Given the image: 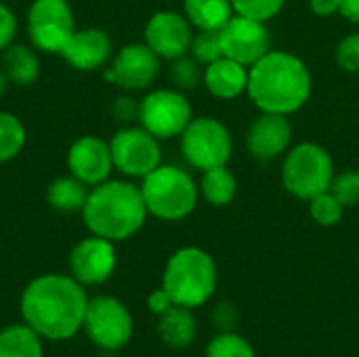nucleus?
<instances>
[{
  "label": "nucleus",
  "instance_id": "f257e3e1",
  "mask_svg": "<svg viewBox=\"0 0 359 357\" xmlns=\"http://www.w3.org/2000/svg\"><path fill=\"white\" fill-rule=\"evenodd\" d=\"M86 305L84 286L61 274L32 280L21 295L23 322L48 341L72 339L84 324Z\"/></svg>",
  "mask_w": 359,
  "mask_h": 357
},
{
  "label": "nucleus",
  "instance_id": "f03ea898",
  "mask_svg": "<svg viewBox=\"0 0 359 357\" xmlns=\"http://www.w3.org/2000/svg\"><path fill=\"white\" fill-rule=\"evenodd\" d=\"M246 93L261 112L294 114L311 97L309 67L292 53L269 50L248 67Z\"/></svg>",
  "mask_w": 359,
  "mask_h": 357
},
{
  "label": "nucleus",
  "instance_id": "7ed1b4c3",
  "mask_svg": "<svg viewBox=\"0 0 359 357\" xmlns=\"http://www.w3.org/2000/svg\"><path fill=\"white\" fill-rule=\"evenodd\" d=\"M147 206L141 187L128 181H103L90 187L82 219L93 236L109 242L133 238L147 221Z\"/></svg>",
  "mask_w": 359,
  "mask_h": 357
},
{
  "label": "nucleus",
  "instance_id": "20e7f679",
  "mask_svg": "<svg viewBox=\"0 0 359 357\" xmlns=\"http://www.w3.org/2000/svg\"><path fill=\"white\" fill-rule=\"evenodd\" d=\"M217 278L215 259L202 248L185 246L168 259L162 288L170 295L175 305L194 309L202 307L215 295Z\"/></svg>",
  "mask_w": 359,
  "mask_h": 357
},
{
  "label": "nucleus",
  "instance_id": "39448f33",
  "mask_svg": "<svg viewBox=\"0 0 359 357\" xmlns=\"http://www.w3.org/2000/svg\"><path fill=\"white\" fill-rule=\"evenodd\" d=\"M141 194L151 217L162 221H181L196 210L200 187L183 168L160 164L143 177Z\"/></svg>",
  "mask_w": 359,
  "mask_h": 357
},
{
  "label": "nucleus",
  "instance_id": "423d86ee",
  "mask_svg": "<svg viewBox=\"0 0 359 357\" xmlns=\"http://www.w3.org/2000/svg\"><path fill=\"white\" fill-rule=\"evenodd\" d=\"M334 179V162L318 143H299L286 151L282 166V183L288 194L311 200L324 191H330Z\"/></svg>",
  "mask_w": 359,
  "mask_h": 357
},
{
  "label": "nucleus",
  "instance_id": "0eeeda50",
  "mask_svg": "<svg viewBox=\"0 0 359 357\" xmlns=\"http://www.w3.org/2000/svg\"><path fill=\"white\" fill-rule=\"evenodd\" d=\"M183 158L198 170H210L225 166L233 151V139L229 128L210 116L194 118L181 133Z\"/></svg>",
  "mask_w": 359,
  "mask_h": 357
},
{
  "label": "nucleus",
  "instance_id": "6e6552de",
  "mask_svg": "<svg viewBox=\"0 0 359 357\" xmlns=\"http://www.w3.org/2000/svg\"><path fill=\"white\" fill-rule=\"evenodd\" d=\"M191 103L177 88H158L139 103V122L158 139L181 137L191 122Z\"/></svg>",
  "mask_w": 359,
  "mask_h": 357
},
{
  "label": "nucleus",
  "instance_id": "1a4fd4ad",
  "mask_svg": "<svg viewBox=\"0 0 359 357\" xmlns=\"http://www.w3.org/2000/svg\"><path fill=\"white\" fill-rule=\"evenodd\" d=\"M76 32L74 11L67 0H34L27 11V36L34 48L61 55Z\"/></svg>",
  "mask_w": 359,
  "mask_h": 357
},
{
  "label": "nucleus",
  "instance_id": "9d476101",
  "mask_svg": "<svg viewBox=\"0 0 359 357\" xmlns=\"http://www.w3.org/2000/svg\"><path fill=\"white\" fill-rule=\"evenodd\" d=\"M109 149H111L114 168H118L126 177L143 179L162 164L160 139L154 137L143 126L120 128L111 137Z\"/></svg>",
  "mask_w": 359,
  "mask_h": 357
},
{
  "label": "nucleus",
  "instance_id": "9b49d317",
  "mask_svg": "<svg viewBox=\"0 0 359 357\" xmlns=\"http://www.w3.org/2000/svg\"><path fill=\"white\" fill-rule=\"evenodd\" d=\"M82 328L101 349H120L133 337V318L116 297L101 295L88 301Z\"/></svg>",
  "mask_w": 359,
  "mask_h": 357
},
{
  "label": "nucleus",
  "instance_id": "f8f14e48",
  "mask_svg": "<svg viewBox=\"0 0 359 357\" xmlns=\"http://www.w3.org/2000/svg\"><path fill=\"white\" fill-rule=\"evenodd\" d=\"M223 57H229L246 67L255 65L261 57L271 50V36L265 21L233 15L219 32Z\"/></svg>",
  "mask_w": 359,
  "mask_h": 357
},
{
  "label": "nucleus",
  "instance_id": "ddd939ff",
  "mask_svg": "<svg viewBox=\"0 0 359 357\" xmlns=\"http://www.w3.org/2000/svg\"><path fill=\"white\" fill-rule=\"evenodd\" d=\"M160 61L162 59L145 42H133L116 53L103 76L122 90H145L158 78Z\"/></svg>",
  "mask_w": 359,
  "mask_h": 357
},
{
  "label": "nucleus",
  "instance_id": "4468645a",
  "mask_svg": "<svg viewBox=\"0 0 359 357\" xmlns=\"http://www.w3.org/2000/svg\"><path fill=\"white\" fill-rule=\"evenodd\" d=\"M116 248L114 242L90 236L80 240L69 252V271L72 278L82 286H97L111 278L116 271Z\"/></svg>",
  "mask_w": 359,
  "mask_h": 357
},
{
  "label": "nucleus",
  "instance_id": "2eb2a0df",
  "mask_svg": "<svg viewBox=\"0 0 359 357\" xmlns=\"http://www.w3.org/2000/svg\"><path fill=\"white\" fill-rule=\"evenodd\" d=\"M145 44L160 59H177L189 53L191 48V23L185 15L175 11H158L149 17L145 25Z\"/></svg>",
  "mask_w": 359,
  "mask_h": 357
},
{
  "label": "nucleus",
  "instance_id": "dca6fc26",
  "mask_svg": "<svg viewBox=\"0 0 359 357\" xmlns=\"http://www.w3.org/2000/svg\"><path fill=\"white\" fill-rule=\"evenodd\" d=\"M67 168H69V175H74L88 187H95L107 181L114 170L109 143L95 135L78 137L69 145Z\"/></svg>",
  "mask_w": 359,
  "mask_h": 357
},
{
  "label": "nucleus",
  "instance_id": "f3484780",
  "mask_svg": "<svg viewBox=\"0 0 359 357\" xmlns=\"http://www.w3.org/2000/svg\"><path fill=\"white\" fill-rule=\"evenodd\" d=\"M292 141V124L284 114L263 112L252 120L246 133V147L252 158L261 162H271L284 156Z\"/></svg>",
  "mask_w": 359,
  "mask_h": 357
},
{
  "label": "nucleus",
  "instance_id": "a211bd4d",
  "mask_svg": "<svg viewBox=\"0 0 359 357\" xmlns=\"http://www.w3.org/2000/svg\"><path fill=\"white\" fill-rule=\"evenodd\" d=\"M111 53L114 44L105 29L84 27L72 34L61 50V57L80 72H95L111 59Z\"/></svg>",
  "mask_w": 359,
  "mask_h": 357
},
{
  "label": "nucleus",
  "instance_id": "6ab92c4d",
  "mask_svg": "<svg viewBox=\"0 0 359 357\" xmlns=\"http://www.w3.org/2000/svg\"><path fill=\"white\" fill-rule=\"evenodd\" d=\"M204 86L219 99H236L248 90V67L221 57L204 67Z\"/></svg>",
  "mask_w": 359,
  "mask_h": 357
},
{
  "label": "nucleus",
  "instance_id": "aec40b11",
  "mask_svg": "<svg viewBox=\"0 0 359 357\" xmlns=\"http://www.w3.org/2000/svg\"><path fill=\"white\" fill-rule=\"evenodd\" d=\"M158 335L162 339L164 345H168L170 349H187L196 337H198V322L191 316V311L187 307L181 305H172L166 314L160 316L158 322Z\"/></svg>",
  "mask_w": 359,
  "mask_h": 357
},
{
  "label": "nucleus",
  "instance_id": "412c9836",
  "mask_svg": "<svg viewBox=\"0 0 359 357\" xmlns=\"http://www.w3.org/2000/svg\"><path fill=\"white\" fill-rule=\"evenodd\" d=\"M185 17L200 32H221L236 15L231 0H185Z\"/></svg>",
  "mask_w": 359,
  "mask_h": 357
},
{
  "label": "nucleus",
  "instance_id": "4be33fe9",
  "mask_svg": "<svg viewBox=\"0 0 359 357\" xmlns=\"http://www.w3.org/2000/svg\"><path fill=\"white\" fill-rule=\"evenodd\" d=\"M2 72L6 74L8 82L17 86H29L40 76V59L34 48L13 42L6 50H2Z\"/></svg>",
  "mask_w": 359,
  "mask_h": 357
},
{
  "label": "nucleus",
  "instance_id": "5701e85b",
  "mask_svg": "<svg viewBox=\"0 0 359 357\" xmlns=\"http://www.w3.org/2000/svg\"><path fill=\"white\" fill-rule=\"evenodd\" d=\"M88 191V185H84L74 175L57 177L46 189V202L59 213H82Z\"/></svg>",
  "mask_w": 359,
  "mask_h": 357
},
{
  "label": "nucleus",
  "instance_id": "b1692460",
  "mask_svg": "<svg viewBox=\"0 0 359 357\" xmlns=\"http://www.w3.org/2000/svg\"><path fill=\"white\" fill-rule=\"evenodd\" d=\"M40 335L27 324H15L0 330V357H42Z\"/></svg>",
  "mask_w": 359,
  "mask_h": 357
},
{
  "label": "nucleus",
  "instance_id": "393cba45",
  "mask_svg": "<svg viewBox=\"0 0 359 357\" xmlns=\"http://www.w3.org/2000/svg\"><path fill=\"white\" fill-rule=\"evenodd\" d=\"M200 191L204 196V200L212 206H227L233 202L236 194H238V179L236 175L225 166H217L210 170H204L202 183H200Z\"/></svg>",
  "mask_w": 359,
  "mask_h": 357
},
{
  "label": "nucleus",
  "instance_id": "a878e982",
  "mask_svg": "<svg viewBox=\"0 0 359 357\" xmlns=\"http://www.w3.org/2000/svg\"><path fill=\"white\" fill-rule=\"evenodd\" d=\"M25 139L23 122L11 112H0V164L15 160L25 147Z\"/></svg>",
  "mask_w": 359,
  "mask_h": 357
},
{
  "label": "nucleus",
  "instance_id": "bb28decb",
  "mask_svg": "<svg viewBox=\"0 0 359 357\" xmlns=\"http://www.w3.org/2000/svg\"><path fill=\"white\" fill-rule=\"evenodd\" d=\"M200 65H202L200 61L187 55L172 59L170 80L177 86V90H194L200 86V82H204V69Z\"/></svg>",
  "mask_w": 359,
  "mask_h": 357
},
{
  "label": "nucleus",
  "instance_id": "cd10ccee",
  "mask_svg": "<svg viewBox=\"0 0 359 357\" xmlns=\"http://www.w3.org/2000/svg\"><path fill=\"white\" fill-rule=\"evenodd\" d=\"M206 357H255L252 345L233 332H221L206 349Z\"/></svg>",
  "mask_w": 359,
  "mask_h": 357
},
{
  "label": "nucleus",
  "instance_id": "c85d7f7f",
  "mask_svg": "<svg viewBox=\"0 0 359 357\" xmlns=\"http://www.w3.org/2000/svg\"><path fill=\"white\" fill-rule=\"evenodd\" d=\"M309 213H311V217H313V221L318 225L332 227L343 219L345 206L330 191H324V194L309 200Z\"/></svg>",
  "mask_w": 359,
  "mask_h": 357
},
{
  "label": "nucleus",
  "instance_id": "c756f323",
  "mask_svg": "<svg viewBox=\"0 0 359 357\" xmlns=\"http://www.w3.org/2000/svg\"><path fill=\"white\" fill-rule=\"evenodd\" d=\"M330 194L345 206L353 208L359 206V170H345L341 175H334Z\"/></svg>",
  "mask_w": 359,
  "mask_h": 357
},
{
  "label": "nucleus",
  "instance_id": "7c9ffc66",
  "mask_svg": "<svg viewBox=\"0 0 359 357\" xmlns=\"http://www.w3.org/2000/svg\"><path fill=\"white\" fill-rule=\"evenodd\" d=\"M191 57L196 61H200L202 65H208L217 59L223 57V48H221V36L219 32H200L194 36L191 40Z\"/></svg>",
  "mask_w": 359,
  "mask_h": 357
},
{
  "label": "nucleus",
  "instance_id": "2f4dec72",
  "mask_svg": "<svg viewBox=\"0 0 359 357\" xmlns=\"http://www.w3.org/2000/svg\"><path fill=\"white\" fill-rule=\"evenodd\" d=\"M284 2L286 0H231L238 15L259 21H269L271 17H276L282 11Z\"/></svg>",
  "mask_w": 359,
  "mask_h": 357
},
{
  "label": "nucleus",
  "instance_id": "473e14b6",
  "mask_svg": "<svg viewBox=\"0 0 359 357\" xmlns=\"http://www.w3.org/2000/svg\"><path fill=\"white\" fill-rule=\"evenodd\" d=\"M337 63L349 74L359 72V32L345 36L337 46Z\"/></svg>",
  "mask_w": 359,
  "mask_h": 357
},
{
  "label": "nucleus",
  "instance_id": "72a5a7b5",
  "mask_svg": "<svg viewBox=\"0 0 359 357\" xmlns=\"http://www.w3.org/2000/svg\"><path fill=\"white\" fill-rule=\"evenodd\" d=\"M17 34V17L8 4L0 2V53L6 50Z\"/></svg>",
  "mask_w": 359,
  "mask_h": 357
},
{
  "label": "nucleus",
  "instance_id": "f704fd0d",
  "mask_svg": "<svg viewBox=\"0 0 359 357\" xmlns=\"http://www.w3.org/2000/svg\"><path fill=\"white\" fill-rule=\"evenodd\" d=\"M111 114L122 122L139 118V101H135L130 97H120L111 103Z\"/></svg>",
  "mask_w": 359,
  "mask_h": 357
},
{
  "label": "nucleus",
  "instance_id": "c9c22d12",
  "mask_svg": "<svg viewBox=\"0 0 359 357\" xmlns=\"http://www.w3.org/2000/svg\"><path fill=\"white\" fill-rule=\"evenodd\" d=\"M236 320H238V314H236V307L231 303H221L215 309V322L223 332H229L236 326Z\"/></svg>",
  "mask_w": 359,
  "mask_h": 357
},
{
  "label": "nucleus",
  "instance_id": "e433bc0d",
  "mask_svg": "<svg viewBox=\"0 0 359 357\" xmlns=\"http://www.w3.org/2000/svg\"><path fill=\"white\" fill-rule=\"evenodd\" d=\"M172 305H175V303H172L170 295H168L164 288H158V290H154V292L149 295V299H147V307H149V311H154L156 316H162V314H166V311H168Z\"/></svg>",
  "mask_w": 359,
  "mask_h": 357
},
{
  "label": "nucleus",
  "instance_id": "4c0bfd02",
  "mask_svg": "<svg viewBox=\"0 0 359 357\" xmlns=\"http://www.w3.org/2000/svg\"><path fill=\"white\" fill-rule=\"evenodd\" d=\"M309 6L320 17H330L334 13H341V0H309Z\"/></svg>",
  "mask_w": 359,
  "mask_h": 357
},
{
  "label": "nucleus",
  "instance_id": "58836bf2",
  "mask_svg": "<svg viewBox=\"0 0 359 357\" xmlns=\"http://www.w3.org/2000/svg\"><path fill=\"white\" fill-rule=\"evenodd\" d=\"M341 13L349 21L359 23V0H341Z\"/></svg>",
  "mask_w": 359,
  "mask_h": 357
},
{
  "label": "nucleus",
  "instance_id": "ea45409f",
  "mask_svg": "<svg viewBox=\"0 0 359 357\" xmlns=\"http://www.w3.org/2000/svg\"><path fill=\"white\" fill-rule=\"evenodd\" d=\"M6 86H8V78H6V74L2 72V67H0V97L4 95Z\"/></svg>",
  "mask_w": 359,
  "mask_h": 357
}]
</instances>
